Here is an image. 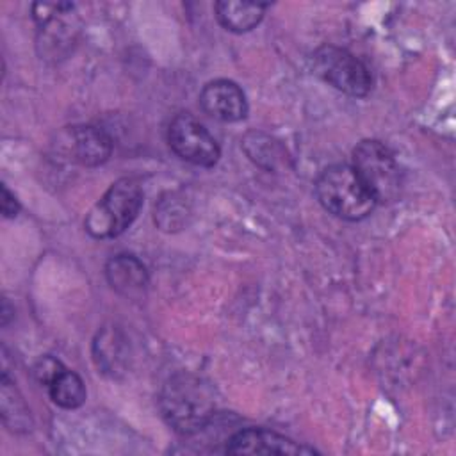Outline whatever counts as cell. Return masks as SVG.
<instances>
[{"label": "cell", "mask_w": 456, "mask_h": 456, "mask_svg": "<svg viewBox=\"0 0 456 456\" xmlns=\"http://www.w3.org/2000/svg\"><path fill=\"white\" fill-rule=\"evenodd\" d=\"M216 408L212 383L191 372L173 374L159 394V410L164 420L180 435L201 431L212 420Z\"/></svg>", "instance_id": "1"}, {"label": "cell", "mask_w": 456, "mask_h": 456, "mask_svg": "<svg viewBox=\"0 0 456 456\" xmlns=\"http://www.w3.org/2000/svg\"><path fill=\"white\" fill-rule=\"evenodd\" d=\"M142 207V189L134 178L116 180L105 194L91 207L84 226L96 239L121 235L137 217Z\"/></svg>", "instance_id": "3"}, {"label": "cell", "mask_w": 456, "mask_h": 456, "mask_svg": "<svg viewBox=\"0 0 456 456\" xmlns=\"http://www.w3.org/2000/svg\"><path fill=\"white\" fill-rule=\"evenodd\" d=\"M353 169L376 203H390L399 196L403 173L394 153L381 141H360L353 150Z\"/></svg>", "instance_id": "4"}, {"label": "cell", "mask_w": 456, "mask_h": 456, "mask_svg": "<svg viewBox=\"0 0 456 456\" xmlns=\"http://www.w3.org/2000/svg\"><path fill=\"white\" fill-rule=\"evenodd\" d=\"M169 148L185 162L200 167H212L221 155L217 141L191 114H176L167 126Z\"/></svg>", "instance_id": "7"}, {"label": "cell", "mask_w": 456, "mask_h": 456, "mask_svg": "<svg viewBox=\"0 0 456 456\" xmlns=\"http://www.w3.org/2000/svg\"><path fill=\"white\" fill-rule=\"evenodd\" d=\"M109 285L125 297H141L146 292L150 276L146 265L134 255H116L105 265Z\"/></svg>", "instance_id": "11"}, {"label": "cell", "mask_w": 456, "mask_h": 456, "mask_svg": "<svg viewBox=\"0 0 456 456\" xmlns=\"http://www.w3.org/2000/svg\"><path fill=\"white\" fill-rule=\"evenodd\" d=\"M242 146L248 157L265 169H276L287 159V153L280 146V142L264 134H256V132L248 134L244 137Z\"/></svg>", "instance_id": "16"}, {"label": "cell", "mask_w": 456, "mask_h": 456, "mask_svg": "<svg viewBox=\"0 0 456 456\" xmlns=\"http://www.w3.org/2000/svg\"><path fill=\"white\" fill-rule=\"evenodd\" d=\"M226 454H312L310 447L299 445L285 435L262 428L240 429L230 436Z\"/></svg>", "instance_id": "9"}, {"label": "cell", "mask_w": 456, "mask_h": 456, "mask_svg": "<svg viewBox=\"0 0 456 456\" xmlns=\"http://www.w3.org/2000/svg\"><path fill=\"white\" fill-rule=\"evenodd\" d=\"M93 358L96 367L110 378L125 372L128 362V346L123 333L116 326H105L102 331H98L93 342Z\"/></svg>", "instance_id": "12"}, {"label": "cell", "mask_w": 456, "mask_h": 456, "mask_svg": "<svg viewBox=\"0 0 456 456\" xmlns=\"http://www.w3.org/2000/svg\"><path fill=\"white\" fill-rule=\"evenodd\" d=\"M48 394L57 406L66 410H75L82 406L86 401V385L77 372L69 369H62L48 383Z\"/></svg>", "instance_id": "15"}, {"label": "cell", "mask_w": 456, "mask_h": 456, "mask_svg": "<svg viewBox=\"0 0 456 456\" xmlns=\"http://www.w3.org/2000/svg\"><path fill=\"white\" fill-rule=\"evenodd\" d=\"M315 196L330 214L346 221H360L376 207V200L347 164L328 166L315 182Z\"/></svg>", "instance_id": "2"}, {"label": "cell", "mask_w": 456, "mask_h": 456, "mask_svg": "<svg viewBox=\"0 0 456 456\" xmlns=\"http://www.w3.org/2000/svg\"><path fill=\"white\" fill-rule=\"evenodd\" d=\"M18 212H20V203H18L16 196L4 183L2 185V214H4V217L11 219V217H16Z\"/></svg>", "instance_id": "19"}, {"label": "cell", "mask_w": 456, "mask_h": 456, "mask_svg": "<svg viewBox=\"0 0 456 456\" xmlns=\"http://www.w3.org/2000/svg\"><path fill=\"white\" fill-rule=\"evenodd\" d=\"M75 5L69 2H37L32 16L39 28L37 46L45 57H62L78 34Z\"/></svg>", "instance_id": "6"}, {"label": "cell", "mask_w": 456, "mask_h": 456, "mask_svg": "<svg viewBox=\"0 0 456 456\" xmlns=\"http://www.w3.org/2000/svg\"><path fill=\"white\" fill-rule=\"evenodd\" d=\"M312 69L319 78L351 96H365L372 89L369 68L351 52L333 45H322L312 53Z\"/></svg>", "instance_id": "5"}, {"label": "cell", "mask_w": 456, "mask_h": 456, "mask_svg": "<svg viewBox=\"0 0 456 456\" xmlns=\"http://www.w3.org/2000/svg\"><path fill=\"white\" fill-rule=\"evenodd\" d=\"M200 105L214 119L233 123L248 114V100L244 91L226 78H217L203 86L200 93Z\"/></svg>", "instance_id": "10"}, {"label": "cell", "mask_w": 456, "mask_h": 456, "mask_svg": "<svg viewBox=\"0 0 456 456\" xmlns=\"http://www.w3.org/2000/svg\"><path fill=\"white\" fill-rule=\"evenodd\" d=\"M55 151L66 162L94 167L109 160L112 153V139L100 126L73 125L59 132Z\"/></svg>", "instance_id": "8"}, {"label": "cell", "mask_w": 456, "mask_h": 456, "mask_svg": "<svg viewBox=\"0 0 456 456\" xmlns=\"http://www.w3.org/2000/svg\"><path fill=\"white\" fill-rule=\"evenodd\" d=\"M187 216L189 207L176 194H167L155 205V223L166 232L182 230L187 224Z\"/></svg>", "instance_id": "17"}, {"label": "cell", "mask_w": 456, "mask_h": 456, "mask_svg": "<svg viewBox=\"0 0 456 456\" xmlns=\"http://www.w3.org/2000/svg\"><path fill=\"white\" fill-rule=\"evenodd\" d=\"M64 369V365L53 356H41L34 365V376L41 385H46Z\"/></svg>", "instance_id": "18"}, {"label": "cell", "mask_w": 456, "mask_h": 456, "mask_svg": "<svg viewBox=\"0 0 456 456\" xmlns=\"http://www.w3.org/2000/svg\"><path fill=\"white\" fill-rule=\"evenodd\" d=\"M0 413L4 426L12 433H25L32 428V417L30 411L14 387V383L9 379L7 372H2L0 379Z\"/></svg>", "instance_id": "14"}, {"label": "cell", "mask_w": 456, "mask_h": 456, "mask_svg": "<svg viewBox=\"0 0 456 456\" xmlns=\"http://www.w3.org/2000/svg\"><path fill=\"white\" fill-rule=\"evenodd\" d=\"M267 4L253 2H216V18L230 32L242 34L255 28L262 18Z\"/></svg>", "instance_id": "13"}]
</instances>
